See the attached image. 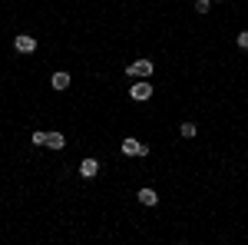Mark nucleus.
<instances>
[{"label":"nucleus","instance_id":"nucleus-4","mask_svg":"<svg viewBox=\"0 0 248 245\" xmlns=\"http://www.w3.org/2000/svg\"><path fill=\"white\" fill-rule=\"evenodd\" d=\"M79 176H83V179H96V176H99V159L86 156V159L79 163Z\"/></svg>","mask_w":248,"mask_h":245},{"label":"nucleus","instance_id":"nucleus-10","mask_svg":"<svg viewBox=\"0 0 248 245\" xmlns=\"http://www.w3.org/2000/svg\"><path fill=\"white\" fill-rule=\"evenodd\" d=\"M212 10V0H195V14H209Z\"/></svg>","mask_w":248,"mask_h":245},{"label":"nucleus","instance_id":"nucleus-3","mask_svg":"<svg viewBox=\"0 0 248 245\" xmlns=\"http://www.w3.org/2000/svg\"><path fill=\"white\" fill-rule=\"evenodd\" d=\"M123 152H126V156H149V146L139 143L136 136H126V139H123Z\"/></svg>","mask_w":248,"mask_h":245},{"label":"nucleus","instance_id":"nucleus-6","mask_svg":"<svg viewBox=\"0 0 248 245\" xmlns=\"http://www.w3.org/2000/svg\"><path fill=\"white\" fill-rule=\"evenodd\" d=\"M139 202H142V206H155V202H159V192L149 189V186H142L139 189Z\"/></svg>","mask_w":248,"mask_h":245},{"label":"nucleus","instance_id":"nucleus-9","mask_svg":"<svg viewBox=\"0 0 248 245\" xmlns=\"http://www.w3.org/2000/svg\"><path fill=\"white\" fill-rule=\"evenodd\" d=\"M179 132H182V139H195V132H199V126H195L192 119H186V123L179 126Z\"/></svg>","mask_w":248,"mask_h":245},{"label":"nucleus","instance_id":"nucleus-2","mask_svg":"<svg viewBox=\"0 0 248 245\" xmlns=\"http://www.w3.org/2000/svg\"><path fill=\"white\" fill-rule=\"evenodd\" d=\"M153 70H155V63H149V60H136V63H129V66H126V73L136 76V80H146V76H153Z\"/></svg>","mask_w":248,"mask_h":245},{"label":"nucleus","instance_id":"nucleus-7","mask_svg":"<svg viewBox=\"0 0 248 245\" xmlns=\"http://www.w3.org/2000/svg\"><path fill=\"white\" fill-rule=\"evenodd\" d=\"M50 83H53V90H70V73H66V70H60V73H53Z\"/></svg>","mask_w":248,"mask_h":245},{"label":"nucleus","instance_id":"nucleus-13","mask_svg":"<svg viewBox=\"0 0 248 245\" xmlns=\"http://www.w3.org/2000/svg\"><path fill=\"white\" fill-rule=\"evenodd\" d=\"M222 3H225V0H222Z\"/></svg>","mask_w":248,"mask_h":245},{"label":"nucleus","instance_id":"nucleus-1","mask_svg":"<svg viewBox=\"0 0 248 245\" xmlns=\"http://www.w3.org/2000/svg\"><path fill=\"white\" fill-rule=\"evenodd\" d=\"M153 83H149V80H139V83H133V86H129V96H133L136 103H146V99H153Z\"/></svg>","mask_w":248,"mask_h":245},{"label":"nucleus","instance_id":"nucleus-8","mask_svg":"<svg viewBox=\"0 0 248 245\" xmlns=\"http://www.w3.org/2000/svg\"><path fill=\"white\" fill-rule=\"evenodd\" d=\"M63 146H66L63 132H46V149H63Z\"/></svg>","mask_w":248,"mask_h":245},{"label":"nucleus","instance_id":"nucleus-5","mask_svg":"<svg viewBox=\"0 0 248 245\" xmlns=\"http://www.w3.org/2000/svg\"><path fill=\"white\" fill-rule=\"evenodd\" d=\"M14 47H17V53H33L37 50V37H30V33H20L14 40Z\"/></svg>","mask_w":248,"mask_h":245},{"label":"nucleus","instance_id":"nucleus-12","mask_svg":"<svg viewBox=\"0 0 248 245\" xmlns=\"http://www.w3.org/2000/svg\"><path fill=\"white\" fill-rule=\"evenodd\" d=\"M33 143H37V146H46V132L37 130V132H33Z\"/></svg>","mask_w":248,"mask_h":245},{"label":"nucleus","instance_id":"nucleus-11","mask_svg":"<svg viewBox=\"0 0 248 245\" xmlns=\"http://www.w3.org/2000/svg\"><path fill=\"white\" fill-rule=\"evenodd\" d=\"M235 43H238V47H242V50H248V30H242V33H238V37H235Z\"/></svg>","mask_w":248,"mask_h":245}]
</instances>
